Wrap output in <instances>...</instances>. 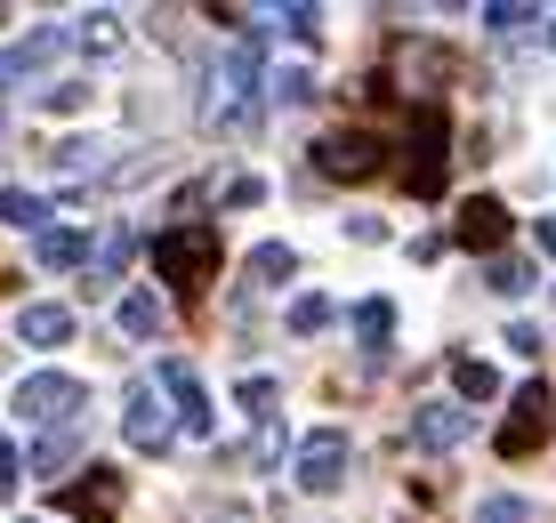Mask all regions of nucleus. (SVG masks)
<instances>
[{
  "label": "nucleus",
  "instance_id": "1",
  "mask_svg": "<svg viewBox=\"0 0 556 523\" xmlns=\"http://www.w3.org/2000/svg\"><path fill=\"white\" fill-rule=\"evenodd\" d=\"M169 428H178V411H169V395L153 379H138L122 395V443L129 451H169Z\"/></svg>",
  "mask_w": 556,
  "mask_h": 523
},
{
  "label": "nucleus",
  "instance_id": "2",
  "mask_svg": "<svg viewBox=\"0 0 556 523\" xmlns=\"http://www.w3.org/2000/svg\"><path fill=\"white\" fill-rule=\"evenodd\" d=\"M9 403H16L25 419H41V428H56V419H73V411L89 403V386L73 379V371H33V379H16Z\"/></svg>",
  "mask_w": 556,
  "mask_h": 523
},
{
  "label": "nucleus",
  "instance_id": "3",
  "mask_svg": "<svg viewBox=\"0 0 556 523\" xmlns=\"http://www.w3.org/2000/svg\"><path fill=\"white\" fill-rule=\"evenodd\" d=\"M348 435H339V428H315V435H306L299 443V459H291V468H299V492H339V483H348Z\"/></svg>",
  "mask_w": 556,
  "mask_h": 523
},
{
  "label": "nucleus",
  "instance_id": "4",
  "mask_svg": "<svg viewBox=\"0 0 556 523\" xmlns=\"http://www.w3.org/2000/svg\"><path fill=\"white\" fill-rule=\"evenodd\" d=\"M65 41H73V25H41L33 41L0 49V89H9V81H25V73H41V65H56V56H65Z\"/></svg>",
  "mask_w": 556,
  "mask_h": 523
},
{
  "label": "nucleus",
  "instance_id": "5",
  "mask_svg": "<svg viewBox=\"0 0 556 523\" xmlns=\"http://www.w3.org/2000/svg\"><path fill=\"white\" fill-rule=\"evenodd\" d=\"M153 386L178 403V428H186V435H210V395H202V379L186 371V362H162V371H153Z\"/></svg>",
  "mask_w": 556,
  "mask_h": 523
},
{
  "label": "nucleus",
  "instance_id": "6",
  "mask_svg": "<svg viewBox=\"0 0 556 523\" xmlns=\"http://www.w3.org/2000/svg\"><path fill=\"white\" fill-rule=\"evenodd\" d=\"M16 339H25V346H65L73 339V306H56V298L16 306Z\"/></svg>",
  "mask_w": 556,
  "mask_h": 523
},
{
  "label": "nucleus",
  "instance_id": "7",
  "mask_svg": "<svg viewBox=\"0 0 556 523\" xmlns=\"http://www.w3.org/2000/svg\"><path fill=\"white\" fill-rule=\"evenodd\" d=\"M548 435V386L532 379L525 395H516V419H508V435H501V451H532V443Z\"/></svg>",
  "mask_w": 556,
  "mask_h": 523
},
{
  "label": "nucleus",
  "instance_id": "8",
  "mask_svg": "<svg viewBox=\"0 0 556 523\" xmlns=\"http://www.w3.org/2000/svg\"><path fill=\"white\" fill-rule=\"evenodd\" d=\"M468 428H476V419L459 411V403H428V411L412 419V435L428 443V451H459V443H468Z\"/></svg>",
  "mask_w": 556,
  "mask_h": 523
},
{
  "label": "nucleus",
  "instance_id": "9",
  "mask_svg": "<svg viewBox=\"0 0 556 523\" xmlns=\"http://www.w3.org/2000/svg\"><path fill=\"white\" fill-rule=\"evenodd\" d=\"M122 41H129V25H122L113 9L73 16V49H81V56H122Z\"/></svg>",
  "mask_w": 556,
  "mask_h": 523
},
{
  "label": "nucleus",
  "instance_id": "10",
  "mask_svg": "<svg viewBox=\"0 0 556 523\" xmlns=\"http://www.w3.org/2000/svg\"><path fill=\"white\" fill-rule=\"evenodd\" d=\"M113 322H122L129 339H162V298H153V290H122V306H113Z\"/></svg>",
  "mask_w": 556,
  "mask_h": 523
},
{
  "label": "nucleus",
  "instance_id": "11",
  "mask_svg": "<svg viewBox=\"0 0 556 523\" xmlns=\"http://www.w3.org/2000/svg\"><path fill=\"white\" fill-rule=\"evenodd\" d=\"M162 266H169V275H202V266H210V234H202V226H194V234H169Z\"/></svg>",
  "mask_w": 556,
  "mask_h": 523
},
{
  "label": "nucleus",
  "instance_id": "12",
  "mask_svg": "<svg viewBox=\"0 0 556 523\" xmlns=\"http://www.w3.org/2000/svg\"><path fill=\"white\" fill-rule=\"evenodd\" d=\"M371 162H379L371 138H331V153H323V169H331V178H363Z\"/></svg>",
  "mask_w": 556,
  "mask_h": 523
},
{
  "label": "nucleus",
  "instance_id": "13",
  "mask_svg": "<svg viewBox=\"0 0 556 523\" xmlns=\"http://www.w3.org/2000/svg\"><path fill=\"white\" fill-rule=\"evenodd\" d=\"M33 258H41V266H81V258H89V242L73 234V226H49V234L33 242Z\"/></svg>",
  "mask_w": 556,
  "mask_h": 523
},
{
  "label": "nucleus",
  "instance_id": "14",
  "mask_svg": "<svg viewBox=\"0 0 556 523\" xmlns=\"http://www.w3.org/2000/svg\"><path fill=\"white\" fill-rule=\"evenodd\" d=\"M41 218H49V202H41V193H25V186H0V226H25V234H33Z\"/></svg>",
  "mask_w": 556,
  "mask_h": 523
},
{
  "label": "nucleus",
  "instance_id": "15",
  "mask_svg": "<svg viewBox=\"0 0 556 523\" xmlns=\"http://www.w3.org/2000/svg\"><path fill=\"white\" fill-rule=\"evenodd\" d=\"M501 226H508V209H501V202H468V209H459V234H468L476 250L501 242Z\"/></svg>",
  "mask_w": 556,
  "mask_h": 523
},
{
  "label": "nucleus",
  "instance_id": "16",
  "mask_svg": "<svg viewBox=\"0 0 556 523\" xmlns=\"http://www.w3.org/2000/svg\"><path fill=\"white\" fill-rule=\"evenodd\" d=\"M452 386L468 403H501V371H492V362H452Z\"/></svg>",
  "mask_w": 556,
  "mask_h": 523
},
{
  "label": "nucleus",
  "instance_id": "17",
  "mask_svg": "<svg viewBox=\"0 0 556 523\" xmlns=\"http://www.w3.org/2000/svg\"><path fill=\"white\" fill-rule=\"evenodd\" d=\"M275 395H282V386L266 379V371H258V379H251V371L235 379V403H242V411H251V419H275Z\"/></svg>",
  "mask_w": 556,
  "mask_h": 523
},
{
  "label": "nucleus",
  "instance_id": "18",
  "mask_svg": "<svg viewBox=\"0 0 556 523\" xmlns=\"http://www.w3.org/2000/svg\"><path fill=\"white\" fill-rule=\"evenodd\" d=\"M484 290H501V298H525V290H532V266H525V258H492V266H484Z\"/></svg>",
  "mask_w": 556,
  "mask_h": 523
},
{
  "label": "nucleus",
  "instance_id": "19",
  "mask_svg": "<svg viewBox=\"0 0 556 523\" xmlns=\"http://www.w3.org/2000/svg\"><path fill=\"white\" fill-rule=\"evenodd\" d=\"M291 266H299V250H291V242H258V250H251V275H258V282H282Z\"/></svg>",
  "mask_w": 556,
  "mask_h": 523
},
{
  "label": "nucleus",
  "instance_id": "20",
  "mask_svg": "<svg viewBox=\"0 0 556 523\" xmlns=\"http://www.w3.org/2000/svg\"><path fill=\"white\" fill-rule=\"evenodd\" d=\"M355 331L371 339V346H388V331H395V306H388V298H363V306H355Z\"/></svg>",
  "mask_w": 556,
  "mask_h": 523
},
{
  "label": "nucleus",
  "instance_id": "21",
  "mask_svg": "<svg viewBox=\"0 0 556 523\" xmlns=\"http://www.w3.org/2000/svg\"><path fill=\"white\" fill-rule=\"evenodd\" d=\"M98 153H105L98 138H65V145L49 153V162H56V169H73V178H81V169H98Z\"/></svg>",
  "mask_w": 556,
  "mask_h": 523
},
{
  "label": "nucleus",
  "instance_id": "22",
  "mask_svg": "<svg viewBox=\"0 0 556 523\" xmlns=\"http://www.w3.org/2000/svg\"><path fill=\"white\" fill-rule=\"evenodd\" d=\"M331 315H339V306H331V298L315 290V298H299V306H291V331H299V339H315V331H323Z\"/></svg>",
  "mask_w": 556,
  "mask_h": 523
},
{
  "label": "nucleus",
  "instance_id": "23",
  "mask_svg": "<svg viewBox=\"0 0 556 523\" xmlns=\"http://www.w3.org/2000/svg\"><path fill=\"white\" fill-rule=\"evenodd\" d=\"M275 97H282V105H306V97H315V73H306V65H282V73H275Z\"/></svg>",
  "mask_w": 556,
  "mask_h": 523
},
{
  "label": "nucleus",
  "instance_id": "24",
  "mask_svg": "<svg viewBox=\"0 0 556 523\" xmlns=\"http://www.w3.org/2000/svg\"><path fill=\"white\" fill-rule=\"evenodd\" d=\"M129 250H138V234H129V226H113V234L98 242V266H105V275H122V266H129Z\"/></svg>",
  "mask_w": 556,
  "mask_h": 523
},
{
  "label": "nucleus",
  "instance_id": "25",
  "mask_svg": "<svg viewBox=\"0 0 556 523\" xmlns=\"http://www.w3.org/2000/svg\"><path fill=\"white\" fill-rule=\"evenodd\" d=\"M476 523H532V508H525V499H508V492H492L484 508H476Z\"/></svg>",
  "mask_w": 556,
  "mask_h": 523
},
{
  "label": "nucleus",
  "instance_id": "26",
  "mask_svg": "<svg viewBox=\"0 0 556 523\" xmlns=\"http://www.w3.org/2000/svg\"><path fill=\"white\" fill-rule=\"evenodd\" d=\"M266 202V178H226V209H258Z\"/></svg>",
  "mask_w": 556,
  "mask_h": 523
},
{
  "label": "nucleus",
  "instance_id": "27",
  "mask_svg": "<svg viewBox=\"0 0 556 523\" xmlns=\"http://www.w3.org/2000/svg\"><path fill=\"white\" fill-rule=\"evenodd\" d=\"M484 25L492 33H525V25H541V9H484Z\"/></svg>",
  "mask_w": 556,
  "mask_h": 523
},
{
  "label": "nucleus",
  "instance_id": "28",
  "mask_svg": "<svg viewBox=\"0 0 556 523\" xmlns=\"http://www.w3.org/2000/svg\"><path fill=\"white\" fill-rule=\"evenodd\" d=\"M33 459H41V468L56 475V468H65V459H73V435H41V451H33Z\"/></svg>",
  "mask_w": 556,
  "mask_h": 523
},
{
  "label": "nucleus",
  "instance_id": "29",
  "mask_svg": "<svg viewBox=\"0 0 556 523\" xmlns=\"http://www.w3.org/2000/svg\"><path fill=\"white\" fill-rule=\"evenodd\" d=\"M202 523H258V515H251V508H242V499H226V508H210Z\"/></svg>",
  "mask_w": 556,
  "mask_h": 523
},
{
  "label": "nucleus",
  "instance_id": "30",
  "mask_svg": "<svg viewBox=\"0 0 556 523\" xmlns=\"http://www.w3.org/2000/svg\"><path fill=\"white\" fill-rule=\"evenodd\" d=\"M9 492H16V451L0 443V499H9Z\"/></svg>",
  "mask_w": 556,
  "mask_h": 523
},
{
  "label": "nucleus",
  "instance_id": "31",
  "mask_svg": "<svg viewBox=\"0 0 556 523\" xmlns=\"http://www.w3.org/2000/svg\"><path fill=\"white\" fill-rule=\"evenodd\" d=\"M532 242H541L548 258H556V218H541V226H532Z\"/></svg>",
  "mask_w": 556,
  "mask_h": 523
},
{
  "label": "nucleus",
  "instance_id": "32",
  "mask_svg": "<svg viewBox=\"0 0 556 523\" xmlns=\"http://www.w3.org/2000/svg\"><path fill=\"white\" fill-rule=\"evenodd\" d=\"M548 41H556V33H548Z\"/></svg>",
  "mask_w": 556,
  "mask_h": 523
}]
</instances>
